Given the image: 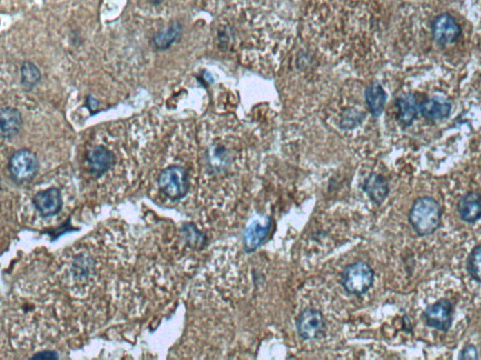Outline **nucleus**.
<instances>
[{
	"instance_id": "f3484780",
	"label": "nucleus",
	"mask_w": 481,
	"mask_h": 360,
	"mask_svg": "<svg viewBox=\"0 0 481 360\" xmlns=\"http://www.w3.org/2000/svg\"><path fill=\"white\" fill-rule=\"evenodd\" d=\"M366 103L371 114L379 117L383 113L386 103V93L378 83H373L365 93Z\"/></svg>"
},
{
	"instance_id": "2eb2a0df",
	"label": "nucleus",
	"mask_w": 481,
	"mask_h": 360,
	"mask_svg": "<svg viewBox=\"0 0 481 360\" xmlns=\"http://www.w3.org/2000/svg\"><path fill=\"white\" fill-rule=\"evenodd\" d=\"M364 190L374 203L381 205L389 194V182L381 174H373L365 180Z\"/></svg>"
},
{
	"instance_id": "9d476101",
	"label": "nucleus",
	"mask_w": 481,
	"mask_h": 360,
	"mask_svg": "<svg viewBox=\"0 0 481 360\" xmlns=\"http://www.w3.org/2000/svg\"><path fill=\"white\" fill-rule=\"evenodd\" d=\"M87 161L93 176L101 177L113 166L115 157L108 148L104 146H96L88 151Z\"/></svg>"
},
{
	"instance_id": "4468645a",
	"label": "nucleus",
	"mask_w": 481,
	"mask_h": 360,
	"mask_svg": "<svg viewBox=\"0 0 481 360\" xmlns=\"http://www.w3.org/2000/svg\"><path fill=\"white\" fill-rule=\"evenodd\" d=\"M399 120L404 126H411L420 112L418 99L412 93L404 94L397 101Z\"/></svg>"
},
{
	"instance_id": "20e7f679",
	"label": "nucleus",
	"mask_w": 481,
	"mask_h": 360,
	"mask_svg": "<svg viewBox=\"0 0 481 360\" xmlns=\"http://www.w3.org/2000/svg\"><path fill=\"white\" fill-rule=\"evenodd\" d=\"M10 176L17 182L24 183L36 176L39 170V161L35 152L20 150L12 154L9 161Z\"/></svg>"
},
{
	"instance_id": "f03ea898",
	"label": "nucleus",
	"mask_w": 481,
	"mask_h": 360,
	"mask_svg": "<svg viewBox=\"0 0 481 360\" xmlns=\"http://www.w3.org/2000/svg\"><path fill=\"white\" fill-rule=\"evenodd\" d=\"M374 273L373 268L364 261L347 266L343 270L342 286L348 293L363 294L370 290L373 286Z\"/></svg>"
},
{
	"instance_id": "6e6552de",
	"label": "nucleus",
	"mask_w": 481,
	"mask_h": 360,
	"mask_svg": "<svg viewBox=\"0 0 481 360\" xmlns=\"http://www.w3.org/2000/svg\"><path fill=\"white\" fill-rule=\"evenodd\" d=\"M33 205L43 217H51L61 210L62 197L61 190L57 188H49L35 195Z\"/></svg>"
},
{
	"instance_id": "9b49d317",
	"label": "nucleus",
	"mask_w": 481,
	"mask_h": 360,
	"mask_svg": "<svg viewBox=\"0 0 481 360\" xmlns=\"http://www.w3.org/2000/svg\"><path fill=\"white\" fill-rule=\"evenodd\" d=\"M461 220L468 223H475L481 220V195L471 192L462 195L457 206Z\"/></svg>"
},
{
	"instance_id": "a211bd4d",
	"label": "nucleus",
	"mask_w": 481,
	"mask_h": 360,
	"mask_svg": "<svg viewBox=\"0 0 481 360\" xmlns=\"http://www.w3.org/2000/svg\"><path fill=\"white\" fill-rule=\"evenodd\" d=\"M41 79L40 70L32 62L25 61L21 67L22 85L28 90L36 87Z\"/></svg>"
},
{
	"instance_id": "7ed1b4c3",
	"label": "nucleus",
	"mask_w": 481,
	"mask_h": 360,
	"mask_svg": "<svg viewBox=\"0 0 481 360\" xmlns=\"http://www.w3.org/2000/svg\"><path fill=\"white\" fill-rule=\"evenodd\" d=\"M158 184L166 197L173 200H180L188 192V174L184 167L168 166L160 174Z\"/></svg>"
},
{
	"instance_id": "0eeeda50",
	"label": "nucleus",
	"mask_w": 481,
	"mask_h": 360,
	"mask_svg": "<svg viewBox=\"0 0 481 360\" xmlns=\"http://www.w3.org/2000/svg\"><path fill=\"white\" fill-rule=\"evenodd\" d=\"M433 38L439 43L447 46L458 41L462 34L461 27L453 17L449 14L439 15L431 23Z\"/></svg>"
},
{
	"instance_id": "f257e3e1",
	"label": "nucleus",
	"mask_w": 481,
	"mask_h": 360,
	"mask_svg": "<svg viewBox=\"0 0 481 360\" xmlns=\"http://www.w3.org/2000/svg\"><path fill=\"white\" fill-rule=\"evenodd\" d=\"M443 210L440 203L431 197L418 198L409 212V223L420 237L430 236L440 228Z\"/></svg>"
},
{
	"instance_id": "ddd939ff",
	"label": "nucleus",
	"mask_w": 481,
	"mask_h": 360,
	"mask_svg": "<svg viewBox=\"0 0 481 360\" xmlns=\"http://www.w3.org/2000/svg\"><path fill=\"white\" fill-rule=\"evenodd\" d=\"M451 101L442 97H431L420 104V113L425 119L441 120L451 113Z\"/></svg>"
},
{
	"instance_id": "5701e85b",
	"label": "nucleus",
	"mask_w": 481,
	"mask_h": 360,
	"mask_svg": "<svg viewBox=\"0 0 481 360\" xmlns=\"http://www.w3.org/2000/svg\"><path fill=\"white\" fill-rule=\"evenodd\" d=\"M166 0H149L150 3H152L153 5H160L164 3Z\"/></svg>"
},
{
	"instance_id": "6ab92c4d",
	"label": "nucleus",
	"mask_w": 481,
	"mask_h": 360,
	"mask_svg": "<svg viewBox=\"0 0 481 360\" xmlns=\"http://www.w3.org/2000/svg\"><path fill=\"white\" fill-rule=\"evenodd\" d=\"M467 270L473 280L481 283V245H478L472 252L467 261Z\"/></svg>"
},
{
	"instance_id": "dca6fc26",
	"label": "nucleus",
	"mask_w": 481,
	"mask_h": 360,
	"mask_svg": "<svg viewBox=\"0 0 481 360\" xmlns=\"http://www.w3.org/2000/svg\"><path fill=\"white\" fill-rule=\"evenodd\" d=\"M181 31H183V27L180 23H168L153 36V46L159 51H165L170 48L171 46L180 39Z\"/></svg>"
},
{
	"instance_id": "412c9836",
	"label": "nucleus",
	"mask_w": 481,
	"mask_h": 360,
	"mask_svg": "<svg viewBox=\"0 0 481 360\" xmlns=\"http://www.w3.org/2000/svg\"><path fill=\"white\" fill-rule=\"evenodd\" d=\"M32 359H59L58 354L53 351H43L39 352V353L35 354L32 357Z\"/></svg>"
},
{
	"instance_id": "1a4fd4ad",
	"label": "nucleus",
	"mask_w": 481,
	"mask_h": 360,
	"mask_svg": "<svg viewBox=\"0 0 481 360\" xmlns=\"http://www.w3.org/2000/svg\"><path fill=\"white\" fill-rule=\"evenodd\" d=\"M272 221L269 217L257 219L244 232V249L246 252H253L258 249L268 236Z\"/></svg>"
},
{
	"instance_id": "4be33fe9",
	"label": "nucleus",
	"mask_w": 481,
	"mask_h": 360,
	"mask_svg": "<svg viewBox=\"0 0 481 360\" xmlns=\"http://www.w3.org/2000/svg\"><path fill=\"white\" fill-rule=\"evenodd\" d=\"M87 106L90 108V110L95 111L98 107V101L92 96H90L87 99Z\"/></svg>"
},
{
	"instance_id": "aec40b11",
	"label": "nucleus",
	"mask_w": 481,
	"mask_h": 360,
	"mask_svg": "<svg viewBox=\"0 0 481 360\" xmlns=\"http://www.w3.org/2000/svg\"><path fill=\"white\" fill-rule=\"evenodd\" d=\"M460 359H478V352L477 347L474 346H465L461 351L459 356Z\"/></svg>"
},
{
	"instance_id": "423d86ee",
	"label": "nucleus",
	"mask_w": 481,
	"mask_h": 360,
	"mask_svg": "<svg viewBox=\"0 0 481 360\" xmlns=\"http://www.w3.org/2000/svg\"><path fill=\"white\" fill-rule=\"evenodd\" d=\"M452 314L453 307L451 302L449 299H441L424 310L423 320L428 327L446 332L451 327Z\"/></svg>"
},
{
	"instance_id": "f8f14e48",
	"label": "nucleus",
	"mask_w": 481,
	"mask_h": 360,
	"mask_svg": "<svg viewBox=\"0 0 481 360\" xmlns=\"http://www.w3.org/2000/svg\"><path fill=\"white\" fill-rule=\"evenodd\" d=\"M23 125V119L17 109L4 107L0 111V129L4 139L17 137Z\"/></svg>"
},
{
	"instance_id": "39448f33",
	"label": "nucleus",
	"mask_w": 481,
	"mask_h": 360,
	"mask_svg": "<svg viewBox=\"0 0 481 360\" xmlns=\"http://www.w3.org/2000/svg\"><path fill=\"white\" fill-rule=\"evenodd\" d=\"M326 328L324 317L318 310H303L296 320V330L303 340L312 341L321 338Z\"/></svg>"
}]
</instances>
